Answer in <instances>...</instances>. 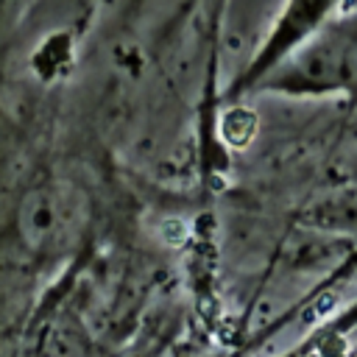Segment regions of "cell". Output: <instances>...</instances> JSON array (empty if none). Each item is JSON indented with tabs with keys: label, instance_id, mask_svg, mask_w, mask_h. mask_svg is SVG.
Returning a JSON list of instances; mask_svg holds the SVG:
<instances>
[{
	"label": "cell",
	"instance_id": "obj_1",
	"mask_svg": "<svg viewBox=\"0 0 357 357\" xmlns=\"http://www.w3.org/2000/svg\"><path fill=\"white\" fill-rule=\"evenodd\" d=\"M265 84L287 92H332L357 84V20L326 22L312 31Z\"/></svg>",
	"mask_w": 357,
	"mask_h": 357
},
{
	"label": "cell",
	"instance_id": "obj_2",
	"mask_svg": "<svg viewBox=\"0 0 357 357\" xmlns=\"http://www.w3.org/2000/svg\"><path fill=\"white\" fill-rule=\"evenodd\" d=\"M73 229H75L73 201L61 190L42 187L22 201L20 231L31 248H39V251L56 248L64 240H70Z\"/></svg>",
	"mask_w": 357,
	"mask_h": 357
},
{
	"label": "cell",
	"instance_id": "obj_3",
	"mask_svg": "<svg viewBox=\"0 0 357 357\" xmlns=\"http://www.w3.org/2000/svg\"><path fill=\"white\" fill-rule=\"evenodd\" d=\"M310 215L326 229H357V184L335 192L329 201H321Z\"/></svg>",
	"mask_w": 357,
	"mask_h": 357
}]
</instances>
